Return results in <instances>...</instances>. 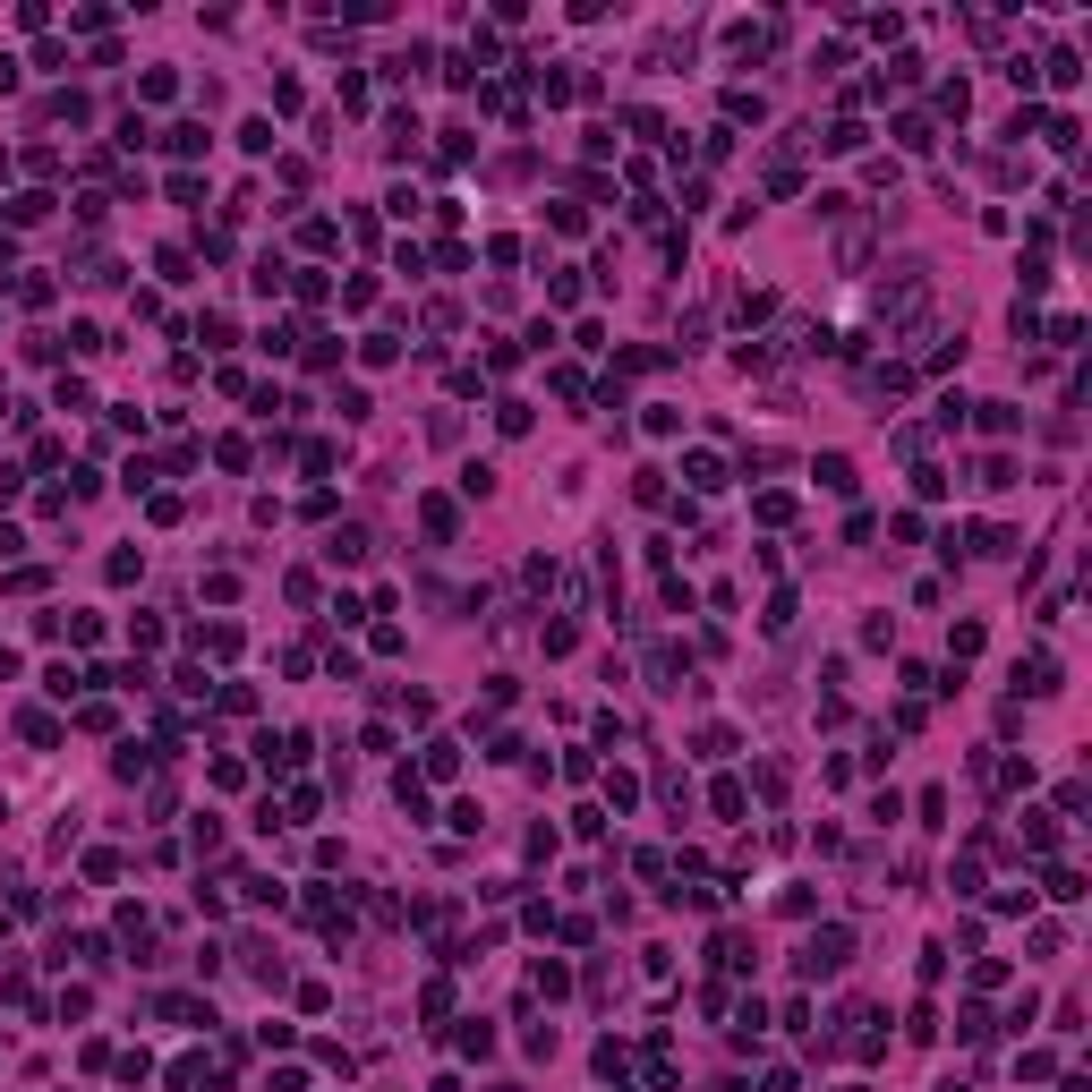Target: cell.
<instances>
[{
	"instance_id": "obj_1",
	"label": "cell",
	"mask_w": 1092,
	"mask_h": 1092,
	"mask_svg": "<svg viewBox=\"0 0 1092 1092\" xmlns=\"http://www.w3.org/2000/svg\"><path fill=\"white\" fill-rule=\"evenodd\" d=\"M922 299H931V274H922V265H905L896 282H879V290H871V316H879V325H905Z\"/></svg>"
},
{
	"instance_id": "obj_3",
	"label": "cell",
	"mask_w": 1092,
	"mask_h": 1092,
	"mask_svg": "<svg viewBox=\"0 0 1092 1092\" xmlns=\"http://www.w3.org/2000/svg\"><path fill=\"white\" fill-rule=\"evenodd\" d=\"M1016 691H1032V700L1059 691V657H1025V666H1016Z\"/></svg>"
},
{
	"instance_id": "obj_5",
	"label": "cell",
	"mask_w": 1092,
	"mask_h": 1092,
	"mask_svg": "<svg viewBox=\"0 0 1092 1092\" xmlns=\"http://www.w3.org/2000/svg\"><path fill=\"white\" fill-rule=\"evenodd\" d=\"M325 555H333V563H368V530H333Z\"/></svg>"
},
{
	"instance_id": "obj_4",
	"label": "cell",
	"mask_w": 1092,
	"mask_h": 1092,
	"mask_svg": "<svg viewBox=\"0 0 1092 1092\" xmlns=\"http://www.w3.org/2000/svg\"><path fill=\"white\" fill-rule=\"evenodd\" d=\"M819 487H828V496H853V461H845V453H828V461H819Z\"/></svg>"
},
{
	"instance_id": "obj_2",
	"label": "cell",
	"mask_w": 1092,
	"mask_h": 1092,
	"mask_svg": "<svg viewBox=\"0 0 1092 1092\" xmlns=\"http://www.w3.org/2000/svg\"><path fill=\"white\" fill-rule=\"evenodd\" d=\"M845 956H853V939H845V931H819L811 947H803V973H811V982H819V973H837Z\"/></svg>"
}]
</instances>
